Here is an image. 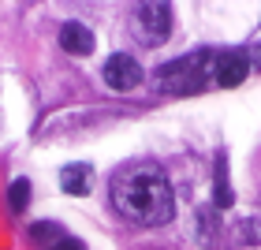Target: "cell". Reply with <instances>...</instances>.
Listing matches in <instances>:
<instances>
[{
    "label": "cell",
    "mask_w": 261,
    "mask_h": 250,
    "mask_svg": "<svg viewBox=\"0 0 261 250\" xmlns=\"http://www.w3.org/2000/svg\"><path fill=\"white\" fill-rule=\"evenodd\" d=\"M112 206L123 220L138 224V228H157V224H168L175 217L172 183L149 161L130 164L112 180Z\"/></svg>",
    "instance_id": "6da1fadb"
},
{
    "label": "cell",
    "mask_w": 261,
    "mask_h": 250,
    "mask_svg": "<svg viewBox=\"0 0 261 250\" xmlns=\"http://www.w3.org/2000/svg\"><path fill=\"white\" fill-rule=\"evenodd\" d=\"M64 235H67V232L60 228V224H49V220H41V224H34V228H30V239L38 243L41 250H53Z\"/></svg>",
    "instance_id": "9c48e42d"
},
{
    "label": "cell",
    "mask_w": 261,
    "mask_h": 250,
    "mask_svg": "<svg viewBox=\"0 0 261 250\" xmlns=\"http://www.w3.org/2000/svg\"><path fill=\"white\" fill-rule=\"evenodd\" d=\"M250 75V56L231 49V53H213V82L224 90L239 86V82Z\"/></svg>",
    "instance_id": "277c9868"
},
{
    "label": "cell",
    "mask_w": 261,
    "mask_h": 250,
    "mask_svg": "<svg viewBox=\"0 0 261 250\" xmlns=\"http://www.w3.org/2000/svg\"><path fill=\"white\" fill-rule=\"evenodd\" d=\"M231 187H228V161L217 157V180H213V209H231Z\"/></svg>",
    "instance_id": "ba28073f"
},
{
    "label": "cell",
    "mask_w": 261,
    "mask_h": 250,
    "mask_svg": "<svg viewBox=\"0 0 261 250\" xmlns=\"http://www.w3.org/2000/svg\"><path fill=\"white\" fill-rule=\"evenodd\" d=\"M60 45L71 56H90L93 53V34H90V27H82V22H64L60 27Z\"/></svg>",
    "instance_id": "8992f818"
},
{
    "label": "cell",
    "mask_w": 261,
    "mask_h": 250,
    "mask_svg": "<svg viewBox=\"0 0 261 250\" xmlns=\"http://www.w3.org/2000/svg\"><path fill=\"white\" fill-rule=\"evenodd\" d=\"M254 232H257V239H261V220H257V224H254Z\"/></svg>",
    "instance_id": "7c38bea8"
},
{
    "label": "cell",
    "mask_w": 261,
    "mask_h": 250,
    "mask_svg": "<svg viewBox=\"0 0 261 250\" xmlns=\"http://www.w3.org/2000/svg\"><path fill=\"white\" fill-rule=\"evenodd\" d=\"M105 82H109L112 90H135L142 82V64L130 53H116V56H109V64H105Z\"/></svg>",
    "instance_id": "5b68a950"
},
{
    "label": "cell",
    "mask_w": 261,
    "mask_h": 250,
    "mask_svg": "<svg viewBox=\"0 0 261 250\" xmlns=\"http://www.w3.org/2000/svg\"><path fill=\"white\" fill-rule=\"evenodd\" d=\"M8 206H11V213H22L30 206V180H11V187H8Z\"/></svg>",
    "instance_id": "30bf717a"
},
{
    "label": "cell",
    "mask_w": 261,
    "mask_h": 250,
    "mask_svg": "<svg viewBox=\"0 0 261 250\" xmlns=\"http://www.w3.org/2000/svg\"><path fill=\"white\" fill-rule=\"evenodd\" d=\"M130 34L149 45V49H157V45L168 41L172 34V8L161 4V0H153V4H138L135 11H130Z\"/></svg>",
    "instance_id": "7a4b0ae2"
},
{
    "label": "cell",
    "mask_w": 261,
    "mask_h": 250,
    "mask_svg": "<svg viewBox=\"0 0 261 250\" xmlns=\"http://www.w3.org/2000/svg\"><path fill=\"white\" fill-rule=\"evenodd\" d=\"M60 187L67 190V194H90L93 168H90V164H67V168L60 172Z\"/></svg>",
    "instance_id": "52a82bcc"
},
{
    "label": "cell",
    "mask_w": 261,
    "mask_h": 250,
    "mask_svg": "<svg viewBox=\"0 0 261 250\" xmlns=\"http://www.w3.org/2000/svg\"><path fill=\"white\" fill-rule=\"evenodd\" d=\"M53 250H82V243L75 239V235H64V239H60V243H56Z\"/></svg>",
    "instance_id": "8fae6325"
},
{
    "label": "cell",
    "mask_w": 261,
    "mask_h": 250,
    "mask_svg": "<svg viewBox=\"0 0 261 250\" xmlns=\"http://www.w3.org/2000/svg\"><path fill=\"white\" fill-rule=\"evenodd\" d=\"M205 71H213V53L175 60L172 67H164L157 75V82H161V90H172V93H194L205 86Z\"/></svg>",
    "instance_id": "3957f363"
}]
</instances>
